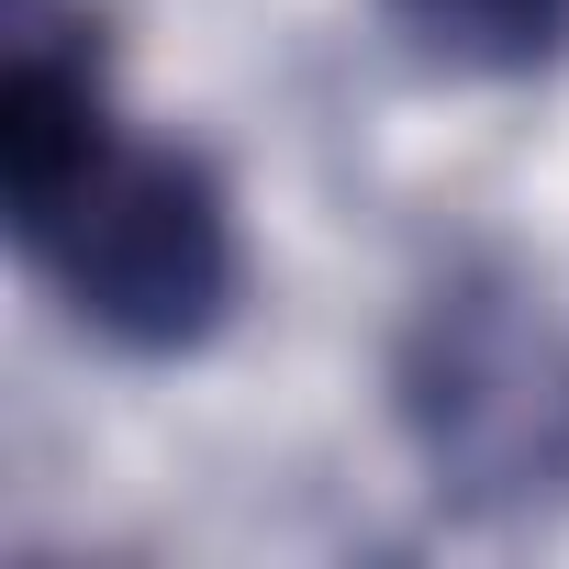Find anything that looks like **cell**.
Wrapping results in <instances>:
<instances>
[{
    "label": "cell",
    "instance_id": "6da1fadb",
    "mask_svg": "<svg viewBox=\"0 0 569 569\" xmlns=\"http://www.w3.org/2000/svg\"><path fill=\"white\" fill-rule=\"evenodd\" d=\"M0 168H12V223L57 268V291L123 336V347H179L223 313V201L190 157L123 146L101 112V79L79 46L46 23L12 34V90H0Z\"/></svg>",
    "mask_w": 569,
    "mask_h": 569
},
{
    "label": "cell",
    "instance_id": "7a4b0ae2",
    "mask_svg": "<svg viewBox=\"0 0 569 569\" xmlns=\"http://www.w3.org/2000/svg\"><path fill=\"white\" fill-rule=\"evenodd\" d=\"M402 12H413V23L436 34V46H458V57L525 68V57H547V46H558L569 0H402Z\"/></svg>",
    "mask_w": 569,
    "mask_h": 569
}]
</instances>
